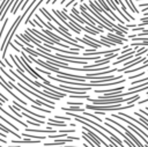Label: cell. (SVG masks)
Instances as JSON below:
<instances>
[{
	"mask_svg": "<svg viewBox=\"0 0 148 147\" xmlns=\"http://www.w3.org/2000/svg\"><path fill=\"white\" fill-rule=\"evenodd\" d=\"M134 108V103L121 105V104H111V105H94V104H87L86 109L92 110V111H120V110H127Z\"/></svg>",
	"mask_w": 148,
	"mask_h": 147,
	"instance_id": "1",
	"label": "cell"
},
{
	"mask_svg": "<svg viewBox=\"0 0 148 147\" xmlns=\"http://www.w3.org/2000/svg\"><path fill=\"white\" fill-rule=\"evenodd\" d=\"M81 139L79 137H67L66 139H56L52 142H45V147H54V146H60L67 142H72V141H80Z\"/></svg>",
	"mask_w": 148,
	"mask_h": 147,
	"instance_id": "2",
	"label": "cell"
},
{
	"mask_svg": "<svg viewBox=\"0 0 148 147\" xmlns=\"http://www.w3.org/2000/svg\"><path fill=\"white\" fill-rule=\"evenodd\" d=\"M27 30L28 31H30L34 36H36L38 39H40V41H43V42H45L46 44H51V45H54V42L49 37V36H46L44 32H42V31H38V30H36L35 28H27Z\"/></svg>",
	"mask_w": 148,
	"mask_h": 147,
	"instance_id": "3",
	"label": "cell"
},
{
	"mask_svg": "<svg viewBox=\"0 0 148 147\" xmlns=\"http://www.w3.org/2000/svg\"><path fill=\"white\" fill-rule=\"evenodd\" d=\"M13 105L15 106V108H17L18 110H22V111H25L27 113H29V115H31V116H34V117H36V118H38V119H44L45 117H44V115H40V113H37V112H34V111H30L28 108H25L23 104H21L20 102H17V101H13Z\"/></svg>",
	"mask_w": 148,
	"mask_h": 147,
	"instance_id": "4",
	"label": "cell"
},
{
	"mask_svg": "<svg viewBox=\"0 0 148 147\" xmlns=\"http://www.w3.org/2000/svg\"><path fill=\"white\" fill-rule=\"evenodd\" d=\"M97 1L99 2V5H101V6H102V7H103V8H104L106 12H109V13H110V14L113 16V19H114V20H117V21H118L120 24H125L124 20H123V19H120V17H119V16H118V15H117L114 12H113V9H111V8L108 6V3L105 2V0H97Z\"/></svg>",
	"mask_w": 148,
	"mask_h": 147,
	"instance_id": "5",
	"label": "cell"
},
{
	"mask_svg": "<svg viewBox=\"0 0 148 147\" xmlns=\"http://www.w3.org/2000/svg\"><path fill=\"white\" fill-rule=\"evenodd\" d=\"M105 2L108 3V6H109L111 9L116 10V12H117V13H118V14H119V15H120L123 19H125L127 22H130V21H131V20H130V19H128V17H127V16H126L124 13H123V10H121V9H119V8L117 7V5L114 3V1H113V0H105Z\"/></svg>",
	"mask_w": 148,
	"mask_h": 147,
	"instance_id": "6",
	"label": "cell"
},
{
	"mask_svg": "<svg viewBox=\"0 0 148 147\" xmlns=\"http://www.w3.org/2000/svg\"><path fill=\"white\" fill-rule=\"evenodd\" d=\"M0 111H1L2 113H5V115H6V116H7L8 118H10V119H13L14 122H16V123H18L20 125H22V126H24L25 128L28 127V124H27L25 122H23V120H20V118H17V117H15V116H13V115H10V113H9V112H8L7 110H5V109L2 108V105H0Z\"/></svg>",
	"mask_w": 148,
	"mask_h": 147,
	"instance_id": "7",
	"label": "cell"
},
{
	"mask_svg": "<svg viewBox=\"0 0 148 147\" xmlns=\"http://www.w3.org/2000/svg\"><path fill=\"white\" fill-rule=\"evenodd\" d=\"M113 1H114L116 5H120V6H121V10H123V13H124L131 21H134V16L127 10V7L125 6V2H123V0H113Z\"/></svg>",
	"mask_w": 148,
	"mask_h": 147,
	"instance_id": "8",
	"label": "cell"
},
{
	"mask_svg": "<svg viewBox=\"0 0 148 147\" xmlns=\"http://www.w3.org/2000/svg\"><path fill=\"white\" fill-rule=\"evenodd\" d=\"M74 38H75V41H76V42L83 43V44H86V45H88V46H91L92 49H98V47H102L101 45H98V44H96V43H94V42H91V41H88V39H86L84 37H83V38H80V37H74Z\"/></svg>",
	"mask_w": 148,
	"mask_h": 147,
	"instance_id": "9",
	"label": "cell"
},
{
	"mask_svg": "<svg viewBox=\"0 0 148 147\" xmlns=\"http://www.w3.org/2000/svg\"><path fill=\"white\" fill-rule=\"evenodd\" d=\"M46 124L47 125H51V126H58V127H66L67 126V124L65 123V122H62V120H56L54 118H49L47 119V122H46Z\"/></svg>",
	"mask_w": 148,
	"mask_h": 147,
	"instance_id": "10",
	"label": "cell"
},
{
	"mask_svg": "<svg viewBox=\"0 0 148 147\" xmlns=\"http://www.w3.org/2000/svg\"><path fill=\"white\" fill-rule=\"evenodd\" d=\"M40 142V140H31V139H21V140H18V139H13L12 140V144H16V145H21V144H30V145H34V144H39Z\"/></svg>",
	"mask_w": 148,
	"mask_h": 147,
	"instance_id": "11",
	"label": "cell"
},
{
	"mask_svg": "<svg viewBox=\"0 0 148 147\" xmlns=\"http://www.w3.org/2000/svg\"><path fill=\"white\" fill-rule=\"evenodd\" d=\"M94 3H95V6H96V8H97V10H98V12H101V13H102V14H104V15H106V16L110 19V21H112V22L114 21L113 16H112V15H111L109 12H106V10H105V9H104V8H103L101 5H99V2H98L97 0H95V1H94Z\"/></svg>",
	"mask_w": 148,
	"mask_h": 147,
	"instance_id": "12",
	"label": "cell"
},
{
	"mask_svg": "<svg viewBox=\"0 0 148 147\" xmlns=\"http://www.w3.org/2000/svg\"><path fill=\"white\" fill-rule=\"evenodd\" d=\"M125 89L124 86H120V87H114V88H109V89H95V93H113V91H123Z\"/></svg>",
	"mask_w": 148,
	"mask_h": 147,
	"instance_id": "13",
	"label": "cell"
},
{
	"mask_svg": "<svg viewBox=\"0 0 148 147\" xmlns=\"http://www.w3.org/2000/svg\"><path fill=\"white\" fill-rule=\"evenodd\" d=\"M0 130H2L6 134H8V133H9V134H12V135H14V137H16V138H18V139H20V134H18L16 131H14V130H9L8 127H6L5 125H2L1 123H0Z\"/></svg>",
	"mask_w": 148,
	"mask_h": 147,
	"instance_id": "14",
	"label": "cell"
},
{
	"mask_svg": "<svg viewBox=\"0 0 148 147\" xmlns=\"http://www.w3.org/2000/svg\"><path fill=\"white\" fill-rule=\"evenodd\" d=\"M9 58L12 59V61H13V65H15L16 66V72H18L20 74H22V73H25V71L18 65V63L16 61V59H15V57H14V54H12V53H9Z\"/></svg>",
	"mask_w": 148,
	"mask_h": 147,
	"instance_id": "15",
	"label": "cell"
},
{
	"mask_svg": "<svg viewBox=\"0 0 148 147\" xmlns=\"http://www.w3.org/2000/svg\"><path fill=\"white\" fill-rule=\"evenodd\" d=\"M22 137L24 138H31V139H36V140H42V139H47L46 137H39V135H35V134H31L30 132H24L22 134Z\"/></svg>",
	"mask_w": 148,
	"mask_h": 147,
	"instance_id": "16",
	"label": "cell"
},
{
	"mask_svg": "<svg viewBox=\"0 0 148 147\" xmlns=\"http://www.w3.org/2000/svg\"><path fill=\"white\" fill-rule=\"evenodd\" d=\"M69 97L74 98V100H88L90 96L88 94H83V95H73V94H71Z\"/></svg>",
	"mask_w": 148,
	"mask_h": 147,
	"instance_id": "17",
	"label": "cell"
},
{
	"mask_svg": "<svg viewBox=\"0 0 148 147\" xmlns=\"http://www.w3.org/2000/svg\"><path fill=\"white\" fill-rule=\"evenodd\" d=\"M0 120H3V122H5L6 124H8V125H9V127H12L14 131H18V128H17V127H16V126H15V125L12 123V122H9L7 118H5L2 115H0Z\"/></svg>",
	"mask_w": 148,
	"mask_h": 147,
	"instance_id": "18",
	"label": "cell"
},
{
	"mask_svg": "<svg viewBox=\"0 0 148 147\" xmlns=\"http://www.w3.org/2000/svg\"><path fill=\"white\" fill-rule=\"evenodd\" d=\"M82 113H83V116H87V117H89V118H92V119H95V120H97V122H103L99 117H97L96 115H94V113H90V112H87V111H82Z\"/></svg>",
	"mask_w": 148,
	"mask_h": 147,
	"instance_id": "19",
	"label": "cell"
},
{
	"mask_svg": "<svg viewBox=\"0 0 148 147\" xmlns=\"http://www.w3.org/2000/svg\"><path fill=\"white\" fill-rule=\"evenodd\" d=\"M64 24H65V25H67V28H69V29H71V30H72L73 32H75V34H77V35H79V34L81 32V30H80V29H77L76 27H74V25H72V24H71L69 22H67V21H66V22H65Z\"/></svg>",
	"mask_w": 148,
	"mask_h": 147,
	"instance_id": "20",
	"label": "cell"
},
{
	"mask_svg": "<svg viewBox=\"0 0 148 147\" xmlns=\"http://www.w3.org/2000/svg\"><path fill=\"white\" fill-rule=\"evenodd\" d=\"M80 29H81V30H83V31H86V32H87V34H89V35H97V34H98L97 31H95L94 29H91V28H89V27H84V28H83V27L81 25V27H80Z\"/></svg>",
	"mask_w": 148,
	"mask_h": 147,
	"instance_id": "21",
	"label": "cell"
},
{
	"mask_svg": "<svg viewBox=\"0 0 148 147\" xmlns=\"http://www.w3.org/2000/svg\"><path fill=\"white\" fill-rule=\"evenodd\" d=\"M0 72H1V73H2V74H3V75H5L6 78H7V79H8V81L15 82V79H14V78H13V76H12V75H10L9 73H7V72L5 71V68H3V67H0Z\"/></svg>",
	"mask_w": 148,
	"mask_h": 147,
	"instance_id": "22",
	"label": "cell"
},
{
	"mask_svg": "<svg viewBox=\"0 0 148 147\" xmlns=\"http://www.w3.org/2000/svg\"><path fill=\"white\" fill-rule=\"evenodd\" d=\"M66 135H67L66 133H59V134L54 133V134H50L49 135V139H60V138H64Z\"/></svg>",
	"mask_w": 148,
	"mask_h": 147,
	"instance_id": "23",
	"label": "cell"
},
{
	"mask_svg": "<svg viewBox=\"0 0 148 147\" xmlns=\"http://www.w3.org/2000/svg\"><path fill=\"white\" fill-rule=\"evenodd\" d=\"M8 24V19H5L3 20V23H2V25L0 27V41H1V37H2V34H3V31H5V29H6V25Z\"/></svg>",
	"mask_w": 148,
	"mask_h": 147,
	"instance_id": "24",
	"label": "cell"
},
{
	"mask_svg": "<svg viewBox=\"0 0 148 147\" xmlns=\"http://www.w3.org/2000/svg\"><path fill=\"white\" fill-rule=\"evenodd\" d=\"M32 108H34L35 110H37V111H43V112H46V113H51V112H52V110H50V109H43V108H39V106H37L36 104H32Z\"/></svg>",
	"mask_w": 148,
	"mask_h": 147,
	"instance_id": "25",
	"label": "cell"
},
{
	"mask_svg": "<svg viewBox=\"0 0 148 147\" xmlns=\"http://www.w3.org/2000/svg\"><path fill=\"white\" fill-rule=\"evenodd\" d=\"M8 2H9V0H2V1H1V3H0V16H1V14L3 13L5 7L8 5Z\"/></svg>",
	"mask_w": 148,
	"mask_h": 147,
	"instance_id": "26",
	"label": "cell"
},
{
	"mask_svg": "<svg viewBox=\"0 0 148 147\" xmlns=\"http://www.w3.org/2000/svg\"><path fill=\"white\" fill-rule=\"evenodd\" d=\"M101 39H102V41H104V42H106V43H108L109 45H111V46H116V45H117V44H114L113 42H111L106 36H102V35H101Z\"/></svg>",
	"mask_w": 148,
	"mask_h": 147,
	"instance_id": "27",
	"label": "cell"
},
{
	"mask_svg": "<svg viewBox=\"0 0 148 147\" xmlns=\"http://www.w3.org/2000/svg\"><path fill=\"white\" fill-rule=\"evenodd\" d=\"M143 74H146V73H145V72H140V73H138V74L130 75L128 79H130V80H135V79H138V78H140V76H143Z\"/></svg>",
	"mask_w": 148,
	"mask_h": 147,
	"instance_id": "28",
	"label": "cell"
},
{
	"mask_svg": "<svg viewBox=\"0 0 148 147\" xmlns=\"http://www.w3.org/2000/svg\"><path fill=\"white\" fill-rule=\"evenodd\" d=\"M54 119H61V120H73V118H71L69 116H54Z\"/></svg>",
	"mask_w": 148,
	"mask_h": 147,
	"instance_id": "29",
	"label": "cell"
},
{
	"mask_svg": "<svg viewBox=\"0 0 148 147\" xmlns=\"http://www.w3.org/2000/svg\"><path fill=\"white\" fill-rule=\"evenodd\" d=\"M130 1V3H131V6H132V8H133V13H135V14H139L140 13V10L135 7V5H134V2H133V0H128Z\"/></svg>",
	"mask_w": 148,
	"mask_h": 147,
	"instance_id": "30",
	"label": "cell"
},
{
	"mask_svg": "<svg viewBox=\"0 0 148 147\" xmlns=\"http://www.w3.org/2000/svg\"><path fill=\"white\" fill-rule=\"evenodd\" d=\"M68 105H76V106H82L83 102H67Z\"/></svg>",
	"mask_w": 148,
	"mask_h": 147,
	"instance_id": "31",
	"label": "cell"
},
{
	"mask_svg": "<svg viewBox=\"0 0 148 147\" xmlns=\"http://www.w3.org/2000/svg\"><path fill=\"white\" fill-rule=\"evenodd\" d=\"M76 130H58V132H60V133H66V134H68V133H73V132H75Z\"/></svg>",
	"mask_w": 148,
	"mask_h": 147,
	"instance_id": "32",
	"label": "cell"
},
{
	"mask_svg": "<svg viewBox=\"0 0 148 147\" xmlns=\"http://www.w3.org/2000/svg\"><path fill=\"white\" fill-rule=\"evenodd\" d=\"M131 51H133L131 47H127V49H124L119 54H126V53H128V52H131Z\"/></svg>",
	"mask_w": 148,
	"mask_h": 147,
	"instance_id": "33",
	"label": "cell"
},
{
	"mask_svg": "<svg viewBox=\"0 0 148 147\" xmlns=\"http://www.w3.org/2000/svg\"><path fill=\"white\" fill-rule=\"evenodd\" d=\"M0 97H1V98H2L5 102H7V101H8V98H7V97H6V96H5V95H3L1 91H0Z\"/></svg>",
	"mask_w": 148,
	"mask_h": 147,
	"instance_id": "34",
	"label": "cell"
},
{
	"mask_svg": "<svg viewBox=\"0 0 148 147\" xmlns=\"http://www.w3.org/2000/svg\"><path fill=\"white\" fill-rule=\"evenodd\" d=\"M146 102H148V97L145 98V100H141L140 102H138V104H143V103H146Z\"/></svg>",
	"mask_w": 148,
	"mask_h": 147,
	"instance_id": "35",
	"label": "cell"
},
{
	"mask_svg": "<svg viewBox=\"0 0 148 147\" xmlns=\"http://www.w3.org/2000/svg\"><path fill=\"white\" fill-rule=\"evenodd\" d=\"M0 65H1V67H3V68L7 66V65L5 64V61H3V60H0Z\"/></svg>",
	"mask_w": 148,
	"mask_h": 147,
	"instance_id": "36",
	"label": "cell"
},
{
	"mask_svg": "<svg viewBox=\"0 0 148 147\" xmlns=\"http://www.w3.org/2000/svg\"><path fill=\"white\" fill-rule=\"evenodd\" d=\"M0 137H2V138H5V139H6V137H7V135H6V133H3V132H1V131H0Z\"/></svg>",
	"mask_w": 148,
	"mask_h": 147,
	"instance_id": "37",
	"label": "cell"
},
{
	"mask_svg": "<svg viewBox=\"0 0 148 147\" xmlns=\"http://www.w3.org/2000/svg\"><path fill=\"white\" fill-rule=\"evenodd\" d=\"M0 142H2V144H6V142H7V140H6V139H0Z\"/></svg>",
	"mask_w": 148,
	"mask_h": 147,
	"instance_id": "38",
	"label": "cell"
},
{
	"mask_svg": "<svg viewBox=\"0 0 148 147\" xmlns=\"http://www.w3.org/2000/svg\"><path fill=\"white\" fill-rule=\"evenodd\" d=\"M3 103H5V101H3V100H2V98H1V97H0V105H2V104H3Z\"/></svg>",
	"mask_w": 148,
	"mask_h": 147,
	"instance_id": "39",
	"label": "cell"
},
{
	"mask_svg": "<svg viewBox=\"0 0 148 147\" xmlns=\"http://www.w3.org/2000/svg\"><path fill=\"white\" fill-rule=\"evenodd\" d=\"M69 125H71V126H72V127H75V123H71V124H69Z\"/></svg>",
	"mask_w": 148,
	"mask_h": 147,
	"instance_id": "40",
	"label": "cell"
},
{
	"mask_svg": "<svg viewBox=\"0 0 148 147\" xmlns=\"http://www.w3.org/2000/svg\"><path fill=\"white\" fill-rule=\"evenodd\" d=\"M8 147H20V146H13V145H9Z\"/></svg>",
	"mask_w": 148,
	"mask_h": 147,
	"instance_id": "41",
	"label": "cell"
},
{
	"mask_svg": "<svg viewBox=\"0 0 148 147\" xmlns=\"http://www.w3.org/2000/svg\"><path fill=\"white\" fill-rule=\"evenodd\" d=\"M65 1H67V0H61V1H60V3H65Z\"/></svg>",
	"mask_w": 148,
	"mask_h": 147,
	"instance_id": "42",
	"label": "cell"
},
{
	"mask_svg": "<svg viewBox=\"0 0 148 147\" xmlns=\"http://www.w3.org/2000/svg\"><path fill=\"white\" fill-rule=\"evenodd\" d=\"M138 2H140V1H147V0H136Z\"/></svg>",
	"mask_w": 148,
	"mask_h": 147,
	"instance_id": "43",
	"label": "cell"
},
{
	"mask_svg": "<svg viewBox=\"0 0 148 147\" xmlns=\"http://www.w3.org/2000/svg\"><path fill=\"white\" fill-rule=\"evenodd\" d=\"M146 57H148V52H147V54H146Z\"/></svg>",
	"mask_w": 148,
	"mask_h": 147,
	"instance_id": "44",
	"label": "cell"
},
{
	"mask_svg": "<svg viewBox=\"0 0 148 147\" xmlns=\"http://www.w3.org/2000/svg\"><path fill=\"white\" fill-rule=\"evenodd\" d=\"M0 147H5V146H2V145H0Z\"/></svg>",
	"mask_w": 148,
	"mask_h": 147,
	"instance_id": "45",
	"label": "cell"
},
{
	"mask_svg": "<svg viewBox=\"0 0 148 147\" xmlns=\"http://www.w3.org/2000/svg\"><path fill=\"white\" fill-rule=\"evenodd\" d=\"M82 147H83V146H82Z\"/></svg>",
	"mask_w": 148,
	"mask_h": 147,
	"instance_id": "46",
	"label": "cell"
}]
</instances>
